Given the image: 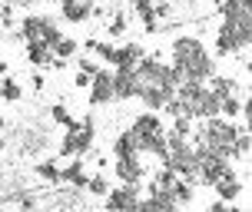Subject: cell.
<instances>
[{
	"mask_svg": "<svg viewBox=\"0 0 252 212\" xmlns=\"http://www.w3.org/2000/svg\"><path fill=\"white\" fill-rule=\"evenodd\" d=\"M133 70H136L139 87H156V90H166V93H176V87L183 83L176 70L169 63H163L159 57H143Z\"/></svg>",
	"mask_w": 252,
	"mask_h": 212,
	"instance_id": "7",
	"label": "cell"
},
{
	"mask_svg": "<svg viewBox=\"0 0 252 212\" xmlns=\"http://www.w3.org/2000/svg\"><path fill=\"white\" fill-rule=\"evenodd\" d=\"M209 212H213V209H209Z\"/></svg>",
	"mask_w": 252,
	"mask_h": 212,
	"instance_id": "44",
	"label": "cell"
},
{
	"mask_svg": "<svg viewBox=\"0 0 252 212\" xmlns=\"http://www.w3.org/2000/svg\"><path fill=\"white\" fill-rule=\"evenodd\" d=\"M169 192H173V199H176L179 206H189V202H192V196H196V192H192V182L179 179V176H176V182L169 186Z\"/></svg>",
	"mask_w": 252,
	"mask_h": 212,
	"instance_id": "27",
	"label": "cell"
},
{
	"mask_svg": "<svg viewBox=\"0 0 252 212\" xmlns=\"http://www.w3.org/2000/svg\"><path fill=\"white\" fill-rule=\"evenodd\" d=\"M216 196H219V202H236L242 196V179H239V173L229 166L226 173L219 176V182H216Z\"/></svg>",
	"mask_w": 252,
	"mask_h": 212,
	"instance_id": "16",
	"label": "cell"
},
{
	"mask_svg": "<svg viewBox=\"0 0 252 212\" xmlns=\"http://www.w3.org/2000/svg\"><path fill=\"white\" fill-rule=\"evenodd\" d=\"M90 106H106V103H113V70H96V73L90 76Z\"/></svg>",
	"mask_w": 252,
	"mask_h": 212,
	"instance_id": "11",
	"label": "cell"
},
{
	"mask_svg": "<svg viewBox=\"0 0 252 212\" xmlns=\"http://www.w3.org/2000/svg\"><path fill=\"white\" fill-rule=\"evenodd\" d=\"M133 13L143 20V30L146 33H156L159 30V17L153 13V0H133Z\"/></svg>",
	"mask_w": 252,
	"mask_h": 212,
	"instance_id": "21",
	"label": "cell"
},
{
	"mask_svg": "<svg viewBox=\"0 0 252 212\" xmlns=\"http://www.w3.org/2000/svg\"><path fill=\"white\" fill-rule=\"evenodd\" d=\"M73 87H80V90H83V87H90V73H83V70H80V73L73 76Z\"/></svg>",
	"mask_w": 252,
	"mask_h": 212,
	"instance_id": "37",
	"label": "cell"
},
{
	"mask_svg": "<svg viewBox=\"0 0 252 212\" xmlns=\"http://www.w3.org/2000/svg\"><path fill=\"white\" fill-rule=\"evenodd\" d=\"M87 162L83 159H70L66 166H60V186H73V189H87Z\"/></svg>",
	"mask_w": 252,
	"mask_h": 212,
	"instance_id": "17",
	"label": "cell"
},
{
	"mask_svg": "<svg viewBox=\"0 0 252 212\" xmlns=\"http://www.w3.org/2000/svg\"><path fill=\"white\" fill-rule=\"evenodd\" d=\"M80 70H83V73H90V76H93V73H96V70H100V63L93 60V57H83V60H80Z\"/></svg>",
	"mask_w": 252,
	"mask_h": 212,
	"instance_id": "35",
	"label": "cell"
},
{
	"mask_svg": "<svg viewBox=\"0 0 252 212\" xmlns=\"http://www.w3.org/2000/svg\"><path fill=\"white\" fill-rule=\"evenodd\" d=\"M27 212H50L47 206H33V209H27Z\"/></svg>",
	"mask_w": 252,
	"mask_h": 212,
	"instance_id": "39",
	"label": "cell"
},
{
	"mask_svg": "<svg viewBox=\"0 0 252 212\" xmlns=\"http://www.w3.org/2000/svg\"><path fill=\"white\" fill-rule=\"evenodd\" d=\"M176 100L183 103V116H189V120L219 116V96L206 83H189V80H183L176 87Z\"/></svg>",
	"mask_w": 252,
	"mask_h": 212,
	"instance_id": "2",
	"label": "cell"
},
{
	"mask_svg": "<svg viewBox=\"0 0 252 212\" xmlns=\"http://www.w3.org/2000/svg\"><path fill=\"white\" fill-rule=\"evenodd\" d=\"M30 83H33V90H43V76L33 73V80H30Z\"/></svg>",
	"mask_w": 252,
	"mask_h": 212,
	"instance_id": "38",
	"label": "cell"
},
{
	"mask_svg": "<svg viewBox=\"0 0 252 212\" xmlns=\"http://www.w3.org/2000/svg\"><path fill=\"white\" fill-rule=\"evenodd\" d=\"M0 24H3V27H13V3L0 7Z\"/></svg>",
	"mask_w": 252,
	"mask_h": 212,
	"instance_id": "36",
	"label": "cell"
},
{
	"mask_svg": "<svg viewBox=\"0 0 252 212\" xmlns=\"http://www.w3.org/2000/svg\"><path fill=\"white\" fill-rule=\"evenodd\" d=\"M199 136H196V143H202V146H209L213 152H219V156H226V159H232V143H236V136H239V126H236V120H226V116H209V120H199Z\"/></svg>",
	"mask_w": 252,
	"mask_h": 212,
	"instance_id": "4",
	"label": "cell"
},
{
	"mask_svg": "<svg viewBox=\"0 0 252 212\" xmlns=\"http://www.w3.org/2000/svg\"><path fill=\"white\" fill-rule=\"evenodd\" d=\"M150 199L159 206V212H179V202L173 199V192H169V189H156V186H150Z\"/></svg>",
	"mask_w": 252,
	"mask_h": 212,
	"instance_id": "25",
	"label": "cell"
},
{
	"mask_svg": "<svg viewBox=\"0 0 252 212\" xmlns=\"http://www.w3.org/2000/svg\"><path fill=\"white\" fill-rule=\"evenodd\" d=\"M87 192H93V196H106V192H110V179H106L103 173L90 176L87 179Z\"/></svg>",
	"mask_w": 252,
	"mask_h": 212,
	"instance_id": "30",
	"label": "cell"
},
{
	"mask_svg": "<svg viewBox=\"0 0 252 212\" xmlns=\"http://www.w3.org/2000/svg\"><path fill=\"white\" fill-rule=\"evenodd\" d=\"M206 87L213 90L219 100H222V96H232V93H239V83H236L232 76H209V80H206Z\"/></svg>",
	"mask_w": 252,
	"mask_h": 212,
	"instance_id": "23",
	"label": "cell"
},
{
	"mask_svg": "<svg viewBox=\"0 0 252 212\" xmlns=\"http://www.w3.org/2000/svg\"><path fill=\"white\" fill-rule=\"evenodd\" d=\"M50 120H53V123H60L63 129L73 123V116H70V110H66L63 103H53V106H50Z\"/></svg>",
	"mask_w": 252,
	"mask_h": 212,
	"instance_id": "31",
	"label": "cell"
},
{
	"mask_svg": "<svg viewBox=\"0 0 252 212\" xmlns=\"http://www.w3.org/2000/svg\"><path fill=\"white\" fill-rule=\"evenodd\" d=\"M3 129H7V120H3V113H0V133H3Z\"/></svg>",
	"mask_w": 252,
	"mask_h": 212,
	"instance_id": "40",
	"label": "cell"
},
{
	"mask_svg": "<svg viewBox=\"0 0 252 212\" xmlns=\"http://www.w3.org/2000/svg\"><path fill=\"white\" fill-rule=\"evenodd\" d=\"M252 40V20H222L216 30V57H242Z\"/></svg>",
	"mask_w": 252,
	"mask_h": 212,
	"instance_id": "6",
	"label": "cell"
},
{
	"mask_svg": "<svg viewBox=\"0 0 252 212\" xmlns=\"http://www.w3.org/2000/svg\"><path fill=\"white\" fill-rule=\"evenodd\" d=\"M169 53H173V70L179 73V80H189V83H206L209 76H216V63L213 57H209V50H206V43H202L199 37H176L173 40V47H169Z\"/></svg>",
	"mask_w": 252,
	"mask_h": 212,
	"instance_id": "1",
	"label": "cell"
},
{
	"mask_svg": "<svg viewBox=\"0 0 252 212\" xmlns=\"http://www.w3.org/2000/svg\"><path fill=\"white\" fill-rule=\"evenodd\" d=\"M113 173L126 186H139V182L146 179V166L139 162V156H120V159L113 162Z\"/></svg>",
	"mask_w": 252,
	"mask_h": 212,
	"instance_id": "13",
	"label": "cell"
},
{
	"mask_svg": "<svg viewBox=\"0 0 252 212\" xmlns=\"http://www.w3.org/2000/svg\"><path fill=\"white\" fill-rule=\"evenodd\" d=\"M93 139H96V123H93V116L73 120V123L66 126L63 139H60V156L63 159H83V156L93 150Z\"/></svg>",
	"mask_w": 252,
	"mask_h": 212,
	"instance_id": "5",
	"label": "cell"
},
{
	"mask_svg": "<svg viewBox=\"0 0 252 212\" xmlns=\"http://www.w3.org/2000/svg\"><path fill=\"white\" fill-rule=\"evenodd\" d=\"M133 212H159V206H156L150 196H146V199L139 196V202H136V209H133Z\"/></svg>",
	"mask_w": 252,
	"mask_h": 212,
	"instance_id": "34",
	"label": "cell"
},
{
	"mask_svg": "<svg viewBox=\"0 0 252 212\" xmlns=\"http://www.w3.org/2000/svg\"><path fill=\"white\" fill-rule=\"evenodd\" d=\"M143 57H146V50L129 40V43H120V47L113 50V63H110V66H136Z\"/></svg>",
	"mask_w": 252,
	"mask_h": 212,
	"instance_id": "18",
	"label": "cell"
},
{
	"mask_svg": "<svg viewBox=\"0 0 252 212\" xmlns=\"http://www.w3.org/2000/svg\"><path fill=\"white\" fill-rule=\"evenodd\" d=\"M27 60L33 63L37 70H50L53 63V50L47 43H40V40H27Z\"/></svg>",
	"mask_w": 252,
	"mask_h": 212,
	"instance_id": "19",
	"label": "cell"
},
{
	"mask_svg": "<svg viewBox=\"0 0 252 212\" xmlns=\"http://www.w3.org/2000/svg\"><path fill=\"white\" fill-rule=\"evenodd\" d=\"M139 202V186H126V182H120V186H110V192L103 196V206H106V212H123V209H133Z\"/></svg>",
	"mask_w": 252,
	"mask_h": 212,
	"instance_id": "12",
	"label": "cell"
},
{
	"mask_svg": "<svg viewBox=\"0 0 252 212\" xmlns=\"http://www.w3.org/2000/svg\"><path fill=\"white\" fill-rule=\"evenodd\" d=\"M80 189H73V186H63V189H57L50 196V206H57V209H63V212H73V209H80Z\"/></svg>",
	"mask_w": 252,
	"mask_h": 212,
	"instance_id": "20",
	"label": "cell"
},
{
	"mask_svg": "<svg viewBox=\"0 0 252 212\" xmlns=\"http://www.w3.org/2000/svg\"><path fill=\"white\" fill-rule=\"evenodd\" d=\"M0 100H3V90H0Z\"/></svg>",
	"mask_w": 252,
	"mask_h": 212,
	"instance_id": "43",
	"label": "cell"
},
{
	"mask_svg": "<svg viewBox=\"0 0 252 212\" xmlns=\"http://www.w3.org/2000/svg\"><path fill=\"white\" fill-rule=\"evenodd\" d=\"M20 40H40V43H47V47H53L57 40L63 37L60 24L53 20V17H47V13H27L24 20H20Z\"/></svg>",
	"mask_w": 252,
	"mask_h": 212,
	"instance_id": "9",
	"label": "cell"
},
{
	"mask_svg": "<svg viewBox=\"0 0 252 212\" xmlns=\"http://www.w3.org/2000/svg\"><path fill=\"white\" fill-rule=\"evenodd\" d=\"M163 166L173 169L179 179L186 182H196V150L189 139H179V136H169L166 133V156H163Z\"/></svg>",
	"mask_w": 252,
	"mask_h": 212,
	"instance_id": "8",
	"label": "cell"
},
{
	"mask_svg": "<svg viewBox=\"0 0 252 212\" xmlns=\"http://www.w3.org/2000/svg\"><path fill=\"white\" fill-rule=\"evenodd\" d=\"M33 173H37V179H43V182L60 186V162L57 159H40L37 166H33Z\"/></svg>",
	"mask_w": 252,
	"mask_h": 212,
	"instance_id": "22",
	"label": "cell"
},
{
	"mask_svg": "<svg viewBox=\"0 0 252 212\" xmlns=\"http://www.w3.org/2000/svg\"><path fill=\"white\" fill-rule=\"evenodd\" d=\"M173 182H176V173H173V169H166V166H163L159 173L153 176V182H150V186H156V189H169Z\"/></svg>",
	"mask_w": 252,
	"mask_h": 212,
	"instance_id": "32",
	"label": "cell"
},
{
	"mask_svg": "<svg viewBox=\"0 0 252 212\" xmlns=\"http://www.w3.org/2000/svg\"><path fill=\"white\" fill-rule=\"evenodd\" d=\"M50 50H53V57H57V60H70V57H76V50H80V43H76L73 37H66V33H63V37L57 40V43H53Z\"/></svg>",
	"mask_w": 252,
	"mask_h": 212,
	"instance_id": "26",
	"label": "cell"
},
{
	"mask_svg": "<svg viewBox=\"0 0 252 212\" xmlns=\"http://www.w3.org/2000/svg\"><path fill=\"white\" fill-rule=\"evenodd\" d=\"M129 133L136 139L139 152H150L156 159L166 156V126H163V120H159V113H153V110L139 113L136 120H133V126H129Z\"/></svg>",
	"mask_w": 252,
	"mask_h": 212,
	"instance_id": "3",
	"label": "cell"
},
{
	"mask_svg": "<svg viewBox=\"0 0 252 212\" xmlns=\"http://www.w3.org/2000/svg\"><path fill=\"white\" fill-rule=\"evenodd\" d=\"M3 73H7V63H3V60H0V76H3Z\"/></svg>",
	"mask_w": 252,
	"mask_h": 212,
	"instance_id": "41",
	"label": "cell"
},
{
	"mask_svg": "<svg viewBox=\"0 0 252 212\" xmlns=\"http://www.w3.org/2000/svg\"><path fill=\"white\" fill-rule=\"evenodd\" d=\"M139 93V80L133 66H116L113 70V96L116 100H136Z\"/></svg>",
	"mask_w": 252,
	"mask_h": 212,
	"instance_id": "14",
	"label": "cell"
},
{
	"mask_svg": "<svg viewBox=\"0 0 252 212\" xmlns=\"http://www.w3.org/2000/svg\"><path fill=\"white\" fill-rule=\"evenodd\" d=\"M133 209H136V206H133ZM133 209H123V212H133Z\"/></svg>",
	"mask_w": 252,
	"mask_h": 212,
	"instance_id": "42",
	"label": "cell"
},
{
	"mask_svg": "<svg viewBox=\"0 0 252 212\" xmlns=\"http://www.w3.org/2000/svg\"><path fill=\"white\" fill-rule=\"evenodd\" d=\"M192 150H196V182H202V186H216L219 176L232 166V159L213 152L209 146H202V143H192Z\"/></svg>",
	"mask_w": 252,
	"mask_h": 212,
	"instance_id": "10",
	"label": "cell"
},
{
	"mask_svg": "<svg viewBox=\"0 0 252 212\" xmlns=\"http://www.w3.org/2000/svg\"><path fill=\"white\" fill-rule=\"evenodd\" d=\"M169 136L189 139V136H192V120H189V116H173V129H169Z\"/></svg>",
	"mask_w": 252,
	"mask_h": 212,
	"instance_id": "29",
	"label": "cell"
},
{
	"mask_svg": "<svg viewBox=\"0 0 252 212\" xmlns=\"http://www.w3.org/2000/svg\"><path fill=\"white\" fill-rule=\"evenodd\" d=\"M123 33H126V13H123V10H116L113 24H110V37H123Z\"/></svg>",
	"mask_w": 252,
	"mask_h": 212,
	"instance_id": "33",
	"label": "cell"
},
{
	"mask_svg": "<svg viewBox=\"0 0 252 212\" xmlns=\"http://www.w3.org/2000/svg\"><path fill=\"white\" fill-rule=\"evenodd\" d=\"M0 90H3V100L7 103H20V96H24V87H20L13 76H3V80H0Z\"/></svg>",
	"mask_w": 252,
	"mask_h": 212,
	"instance_id": "28",
	"label": "cell"
},
{
	"mask_svg": "<svg viewBox=\"0 0 252 212\" xmlns=\"http://www.w3.org/2000/svg\"><path fill=\"white\" fill-rule=\"evenodd\" d=\"M93 13H96L93 0H60V17L66 24H87Z\"/></svg>",
	"mask_w": 252,
	"mask_h": 212,
	"instance_id": "15",
	"label": "cell"
},
{
	"mask_svg": "<svg viewBox=\"0 0 252 212\" xmlns=\"http://www.w3.org/2000/svg\"><path fill=\"white\" fill-rule=\"evenodd\" d=\"M113 156H116V159H120V156H139L136 139H133V133H129V129H123V133L113 139Z\"/></svg>",
	"mask_w": 252,
	"mask_h": 212,
	"instance_id": "24",
	"label": "cell"
}]
</instances>
